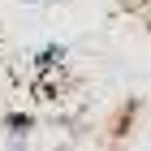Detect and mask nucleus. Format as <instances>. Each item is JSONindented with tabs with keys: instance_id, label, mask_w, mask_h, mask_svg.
Here are the masks:
<instances>
[{
	"instance_id": "1",
	"label": "nucleus",
	"mask_w": 151,
	"mask_h": 151,
	"mask_svg": "<svg viewBox=\"0 0 151 151\" xmlns=\"http://www.w3.org/2000/svg\"><path fill=\"white\" fill-rule=\"evenodd\" d=\"M56 60H65V47L52 43V47H43V52L35 56V65H39V69H56Z\"/></svg>"
},
{
	"instance_id": "2",
	"label": "nucleus",
	"mask_w": 151,
	"mask_h": 151,
	"mask_svg": "<svg viewBox=\"0 0 151 151\" xmlns=\"http://www.w3.org/2000/svg\"><path fill=\"white\" fill-rule=\"evenodd\" d=\"M4 125H9L13 134H22V129H26V134H30V129H35V121H30V116H26V112H9V116H4Z\"/></svg>"
},
{
	"instance_id": "3",
	"label": "nucleus",
	"mask_w": 151,
	"mask_h": 151,
	"mask_svg": "<svg viewBox=\"0 0 151 151\" xmlns=\"http://www.w3.org/2000/svg\"><path fill=\"white\" fill-rule=\"evenodd\" d=\"M43 4H47V0H43Z\"/></svg>"
}]
</instances>
